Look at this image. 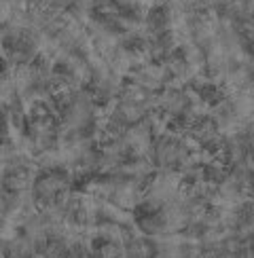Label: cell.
Returning a JSON list of instances; mask_svg holds the SVG:
<instances>
[{"label": "cell", "instance_id": "cell-1", "mask_svg": "<svg viewBox=\"0 0 254 258\" xmlns=\"http://www.w3.org/2000/svg\"><path fill=\"white\" fill-rule=\"evenodd\" d=\"M186 134L199 144V148H206V150H210V153L218 155L220 144H222V134H220L218 125L214 123V119H212L210 114L204 116V119L195 121L186 129Z\"/></svg>", "mask_w": 254, "mask_h": 258}, {"label": "cell", "instance_id": "cell-3", "mask_svg": "<svg viewBox=\"0 0 254 258\" xmlns=\"http://www.w3.org/2000/svg\"><path fill=\"white\" fill-rule=\"evenodd\" d=\"M3 256L5 258H40L34 243H32L24 233H17L15 237L3 239Z\"/></svg>", "mask_w": 254, "mask_h": 258}, {"label": "cell", "instance_id": "cell-2", "mask_svg": "<svg viewBox=\"0 0 254 258\" xmlns=\"http://www.w3.org/2000/svg\"><path fill=\"white\" fill-rule=\"evenodd\" d=\"M110 114L116 116L123 125L127 127H136V125H140L146 121V116L151 114L144 106H138V104H130V102H123V100H116L114 106L110 108Z\"/></svg>", "mask_w": 254, "mask_h": 258}]
</instances>
